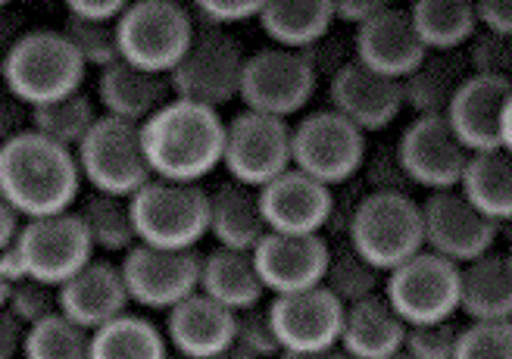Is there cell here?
<instances>
[{
  "label": "cell",
  "mask_w": 512,
  "mask_h": 359,
  "mask_svg": "<svg viewBox=\"0 0 512 359\" xmlns=\"http://www.w3.org/2000/svg\"><path fill=\"white\" fill-rule=\"evenodd\" d=\"M0 69L16 104L38 110L79 94L88 66L63 29H32L7 47Z\"/></svg>",
  "instance_id": "obj_3"
},
{
  "label": "cell",
  "mask_w": 512,
  "mask_h": 359,
  "mask_svg": "<svg viewBox=\"0 0 512 359\" xmlns=\"http://www.w3.org/2000/svg\"><path fill=\"white\" fill-rule=\"evenodd\" d=\"M16 244L25 256V266H29V278L44 281L50 288H63L69 278L97 260V247L79 210L29 219Z\"/></svg>",
  "instance_id": "obj_15"
},
{
  "label": "cell",
  "mask_w": 512,
  "mask_h": 359,
  "mask_svg": "<svg viewBox=\"0 0 512 359\" xmlns=\"http://www.w3.org/2000/svg\"><path fill=\"white\" fill-rule=\"evenodd\" d=\"M512 97L509 79H494V75H475L459 88L447 122L456 138L469 147V153H491L503 147V116Z\"/></svg>",
  "instance_id": "obj_23"
},
{
  "label": "cell",
  "mask_w": 512,
  "mask_h": 359,
  "mask_svg": "<svg viewBox=\"0 0 512 359\" xmlns=\"http://www.w3.org/2000/svg\"><path fill=\"white\" fill-rule=\"evenodd\" d=\"M269 235L260 191L238 182H225L210 191V238L216 247L253 253Z\"/></svg>",
  "instance_id": "obj_26"
},
{
  "label": "cell",
  "mask_w": 512,
  "mask_h": 359,
  "mask_svg": "<svg viewBox=\"0 0 512 359\" xmlns=\"http://www.w3.org/2000/svg\"><path fill=\"white\" fill-rule=\"evenodd\" d=\"M384 278L388 275H384L381 269H375L350 241L331 244V260H328V272H325L322 288L328 294H335L344 306H353V303H363V300L384 294Z\"/></svg>",
  "instance_id": "obj_37"
},
{
  "label": "cell",
  "mask_w": 512,
  "mask_h": 359,
  "mask_svg": "<svg viewBox=\"0 0 512 359\" xmlns=\"http://www.w3.org/2000/svg\"><path fill=\"white\" fill-rule=\"evenodd\" d=\"M428 54H456L481 32L472 0H416L409 7Z\"/></svg>",
  "instance_id": "obj_32"
},
{
  "label": "cell",
  "mask_w": 512,
  "mask_h": 359,
  "mask_svg": "<svg viewBox=\"0 0 512 359\" xmlns=\"http://www.w3.org/2000/svg\"><path fill=\"white\" fill-rule=\"evenodd\" d=\"M194 10L175 0H135L119 19L122 60L138 69L172 75L197 38Z\"/></svg>",
  "instance_id": "obj_5"
},
{
  "label": "cell",
  "mask_w": 512,
  "mask_h": 359,
  "mask_svg": "<svg viewBox=\"0 0 512 359\" xmlns=\"http://www.w3.org/2000/svg\"><path fill=\"white\" fill-rule=\"evenodd\" d=\"M132 213L138 244L147 247L197 250L203 238H210V191L200 185L150 178L132 197Z\"/></svg>",
  "instance_id": "obj_4"
},
{
  "label": "cell",
  "mask_w": 512,
  "mask_h": 359,
  "mask_svg": "<svg viewBox=\"0 0 512 359\" xmlns=\"http://www.w3.org/2000/svg\"><path fill=\"white\" fill-rule=\"evenodd\" d=\"M428 57V47L422 44L416 22L409 16V7L388 4L375 19L353 32V60L384 75V79L403 82L413 75L422 60Z\"/></svg>",
  "instance_id": "obj_18"
},
{
  "label": "cell",
  "mask_w": 512,
  "mask_h": 359,
  "mask_svg": "<svg viewBox=\"0 0 512 359\" xmlns=\"http://www.w3.org/2000/svg\"><path fill=\"white\" fill-rule=\"evenodd\" d=\"M397 153L413 188L428 194L456 191L472 163L469 147L456 138L447 116H416L403 128Z\"/></svg>",
  "instance_id": "obj_14"
},
{
  "label": "cell",
  "mask_w": 512,
  "mask_h": 359,
  "mask_svg": "<svg viewBox=\"0 0 512 359\" xmlns=\"http://www.w3.org/2000/svg\"><path fill=\"white\" fill-rule=\"evenodd\" d=\"M25 359H94V335L57 313L29 328Z\"/></svg>",
  "instance_id": "obj_38"
},
{
  "label": "cell",
  "mask_w": 512,
  "mask_h": 359,
  "mask_svg": "<svg viewBox=\"0 0 512 359\" xmlns=\"http://www.w3.org/2000/svg\"><path fill=\"white\" fill-rule=\"evenodd\" d=\"M244 69L247 54L238 38L222 29H200L182 63L172 69L169 82L178 100L222 110L232 100H241Z\"/></svg>",
  "instance_id": "obj_10"
},
{
  "label": "cell",
  "mask_w": 512,
  "mask_h": 359,
  "mask_svg": "<svg viewBox=\"0 0 512 359\" xmlns=\"http://www.w3.org/2000/svg\"><path fill=\"white\" fill-rule=\"evenodd\" d=\"M360 178L369 194H409V188H413V182H409V175L400 163L397 144L369 150Z\"/></svg>",
  "instance_id": "obj_42"
},
{
  "label": "cell",
  "mask_w": 512,
  "mask_h": 359,
  "mask_svg": "<svg viewBox=\"0 0 512 359\" xmlns=\"http://www.w3.org/2000/svg\"><path fill=\"white\" fill-rule=\"evenodd\" d=\"M256 269L272 297L300 294L322 288L331 244L325 235H275L269 232L263 244L253 250Z\"/></svg>",
  "instance_id": "obj_19"
},
{
  "label": "cell",
  "mask_w": 512,
  "mask_h": 359,
  "mask_svg": "<svg viewBox=\"0 0 512 359\" xmlns=\"http://www.w3.org/2000/svg\"><path fill=\"white\" fill-rule=\"evenodd\" d=\"M456 359H512V319L469 322L459 335Z\"/></svg>",
  "instance_id": "obj_41"
},
{
  "label": "cell",
  "mask_w": 512,
  "mask_h": 359,
  "mask_svg": "<svg viewBox=\"0 0 512 359\" xmlns=\"http://www.w3.org/2000/svg\"><path fill=\"white\" fill-rule=\"evenodd\" d=\"M216 359H260V356H256V353H250V350H247L244 344H238V341H235L232 347H225V350H222V353H219Z\"/></svg>",
  "instance_id": "obj_54"
},
{
  "label": "cell",
  "mask_w": 512,
  "mask_h": 359,
  "mask_svg": "<svg viewBox=\"0 0 512 359\" xmlns=\"http://www.w3.org/2000/svg\"><path fill=\"white\" fill-rule=\"evenodd\" d=\"M200 291L232 313L256 310V306H263L266 297V285L260 269H256L253 253L225 250V247H216L203 256Z\"/></svg>",
  "instance_id": "obj_29"
},
{
  "label": "cell",
  "mask_w": 512,
  "mask_h": 359,
  "mask_svg": "<svg viewBox=\"0 0 512 359\" xmlns=\"http://www.w3.org/2000/svg\"><path fill=\"white\" fill-rule=\"evenodd\" d=\"M75 157H79L85 185L94 194H116L132 200L153 178L141 125L113 116H100L94 132L75 150Z\"/></svg>",
  "instance_id": "obj_9"
},
{
  "label": "cell",
  "mask_w": 512,
  "mask_h": 359,
  "mask_svg": "<svg viewBox=\"0 0 512 359\" xmlns=\"http://www.w3.org/2000/svg\"><path fill=\"white\" fill-rule=\"evenodd\" d=\"M79 216L88 228V235L97 253H128L138 247V228L132 200L116 194H88L79 207Z\"/></svg>",
  "instance_id": "obj_35"
},
{
  "label": "cell",
  "mask_w": 512,
  "mask_h": 359,
  "mask_svg": "<svg viewBox=\"0 0 512 359\" xmlns=\"http://www.w3.org/2000/svg\"><path fill=\"white\" fill-rule=\"evenodd\" d=\"M503 150L512 153V97H509V107H506V116H503Z\"/></svg>",
  "instance_id": "obj_55"
},
{
  "label": "cell",
  "mask_w": 512,
  "mask_h": 359,
  "mask_svg": "<svg viewBox=\"0 0 512 359\" xmlns=\"http://www.w3.org/2000/svg\"><path fill=\"white\" fill-rule=\"evenodd\" d=\"M0 306L35 328L60 313V288H50L35 278H25L22 285H0Z\"/></svg>",
  "instance_id": "obj_40"
},
{
  "label": "cell",
  "mask_w": 512,
  "mask_h": 359,
  "mask_svg": "<svg viewBox=\"0 0 512 359\" xmlns=\"http://www.w3.org/2000/svg\"><path fill=\"white\" fill-rule=\"evenodd\" d=\"M60 313L75 325L88 328L91 335L125 313H132V294H128L122 263L94 260L79 275L60 288Z\"/></svg>",
  "instance_id": "obj_22"
},
{
  "label": "cell",
  "mask_w": 512,
  "mask_h": 359,
  "mask_svg": "<svg viewBox=\"0 0 512 359\" xmlns=\"http://www.w3.org/2000/svg\"><path fill=\"white\" fill-rule=\"evenodd\" d=\"M391 359H413V356H406V353H397V356H391Z\"/></svg>",
  "instance_id": "obj_57"
},
{
  "label": "cell",
  "mask_w": 512,
  "mask_h": 359,
  "mask_svg": "<svg viewBox=\"0 0 512 359\" xmlns=\"http://www.w3.org/2000/svg\"><path fill=\"white\" fill-rule=\"evenodd\" d=\"M281 359H353V356H347L341 347H331V350H319V353H285Z\"/></svg>",
  "instance_id": "obj_53"
},
{
  "label": "cell",
  "mask_w": 512,
  "mask_h": 359,
  "mask_svg": "<svg viewBox=\"0 0 512 359\" xmlns=\"http://www.w3.org/2000/svg\"><path fill=\"white\" fill-rule=\"evenodd\" d=\"M235 341L244 344L250 353H256L260 359H281V356H285L281 341H278V331H275L272 316H269V306H256V310L238 313Z\"/></svg>",
  "instance_id": "obj_45"
},
{
  "label": "cell",
  "mask_w": 512,
  "mask_h": 359,
  "mask_svg": "<svg viewBox=\"0 0 512 359\" xmlns=\"http://www.w3.org/2000/svg\"><path fill=\"white\" fill-rule=\"evenodd\" d=\"M384 7L388 4H381V0H335V16L338 22H353L360 29V25L375 19Z\"/></svg>",
  "instance_id": "obj_50"
},
{
  "label": "cell",
  "mask_w": 512,
  "mask_h": 359,
  "mask_svg": "<svg viewBox=\"0 0 512 359\" xmlns=\"http://www.w3.org/2000/svg\"><path fill=\"white\" fill-rule=\"evenodd\" d=\"M203 256L197 250H163L138 244L122 256V275L132 306L144 313H172L200 291Z\"/></svg>",
  "instance_id": "obj_13"
},
{
  "label": "cell",
  "mask_w": 512,
  "mask_h": 359,
  "mask_svg": "<svg viewBox=\"0 0 512 359\" xmlns=\"http://www.w3.org/2000/svg\"><path fill=\"white\" fill-rule=\"evenodd\" d=\"M222 166L228 182L263 191L278 175L294 169V125L253 110L235 113L228 119Z\"/></svg>",
  "instance_id": "obj_8"
},
{
  "label": "cell",
  "mask_w": 512,
  "mask_h": 359,
  "mask_svg": "<svg viewBox=\"0 0 512 359\" xmlns=\"http://www.w3.org/2000/svg\"><path fill=\"white\" fill-rule=\"evenodd\" d=\"M169 350L166 331L144 313H125L94 331V359H166Z\"/></svg>",
  "instance_id": "obj_34"
},
{
  "label": "cell",
  "mask_w": 512,
  "mask_h": 359,
  "mask_svg": "<svg viewBox=\"0 0 512 359\" xmlns=\"http://www.w3.org/2000/svg\"><path fill=\"white\" fill-rule=\"evenodd\" d=\"M100 116L104 113H97L94 100L85 91H79V94H69L63 100H54V104H44V107L32 110L29 128H35L38 135L50 138L66 150H79L85 144V138L94 132Z\"/></svg>",
  "instance_id": "obj_36"
},
{
  "label": "cell",
  "mask_w": 512,
  "mask_h": 359,
  "mask_svg": "<svg viewBox=\"0 0 512 359\" xmlns=\"http://www.w3.org/2000/svg\"><path fill=\"white\" fill-rule=\"evenodd\" d=\"M97 100L104 116L147 125L169 100H175L169 75H157L119 60L116 66L97 72Z\"/></svg>",
  "instance_id": "obj_25"
},
{
  "label": "cell",
  "mask_w": 512,
  "mask_h": 359,
  "mask_svg": "<svg viewBox=\"0 0 512 359\" xmlns=\"http://www.w3.org/2000/svg\"><path fill=\"white\" fill-rule=\"evenodd\" d=\"M425 250L444 256L456 266H469L481 256L494 253L500 225L484 216L463 191L425 194Z\"/></svg>",
  "instance_id": "obj_16"
},
{
  "label": "cell",
  "mask_w": 512,
  "mask_h": 359,
  "mask_svg": "<svg viewBox=\"0 0 512 359\" xmlns=\"http://www.w3.org/2000/svg\"><path fill=\"white\" fill-rule=\"evenodd\" d=\"M506 256H509V266H512V247H509V253H506Z\"/></svg>",
  "instance_id": "obj_58"
},
{
  "label": "cell",
  "mask_w": 512,
  "mask_h": 359,
  "mask_svg": "<svg viewBox=\"0 0 512 359\" xmlns=\"http://www.w3.org/2000/svg\"><path fill=\"white\" fill-rule=\"evenodd\" d=\"M82 166L75 150H66L35 128L4 138L0 147V197L25 219H44L75 210L82 194Z\"/></svg>",
  "instance_id": "obj_1"
},
{
  "label": "cell",
  "mask_w": 512,
  "mask_h": 359,
  "mask_svg": "<svg viewBox=\"0 0 512 359\" xmlns=\"http://www.w3.org/2000/svg\"><path fill=\"white\" fill-rule=\"evenodd\" d=\"M25 341H29V325L0 310V359H22Z\"/></svg>",
  "instance_id": "obj_49"
},
{
  "label": "cell",
  "mask_w": 512,
  "mask_h": 359,
  "mask_svg": "<svg viewBox=\"0 0 512 359\" xmlns=\"http://www.w3.org/2000/svg\"><path fill=\"white\" fill-rule=\"evenodd\" d=\"M369 157V138L338 110L322 107L294 122V169L328 188L356 182Z\"/></svg>",
  "instance_id": "obj_7"
},
{
  "label": "cell",
  "mask_w": 512,
  "mask_h": 359,
  "mask_svg": "<svg viewBox=\"0 0 512 359\" xmlns=\"http://www.w3.org/2000/svg\"><path fill=\"white\" fill-rule=\"evenodd\" d=\"M263 216L275 235H325L335 207V188L316 182L313 175L288 169L260 191Z\"/></svg>",
  "instance_id": "obj_20"
},
{
  "label": "cell",
  "mask_w": 512,
  "mask_h": 359,
  "mask_svg": "<svg viewBox=\"0 0 512 359\" xmlns=\"http://www.w3.org/2000/svg\"><path fill=\"white\" fill-rule=\"evenodd\" d=\"M384 297L409 328L450 322L459 313V297H463V266L422 250L413 260L388 272Z\"/></svg>",
  "instance_id": "obj_11"
},
{
  "label": "cell",
  "mask_w": 512,
  "mask_h": 359,
  "mask_svg": "<svg viewBox=\"0 0 512 359\" xmlns=\"http://www.w3.org/2000/svg\"><path fill=\"white\" fill-rule=\"evenodd\" d=\"M25 278H29V266L19 244L0 247V285H22Z\"/></svg>",
  "instance_id": "obj_51"
},
{
  "label": "cell",
  "mask_w": 512,
  "mask_h": 359,
  "mask_svg": "<svg viewBox=\"0 0 512 359\" xmlns=\"http://www.w3.org/2000/svg\"><path fill=\"white\" fill-rule=\"evenodd\" d=\"M347 241L384 275L394 272L425 250L422 203L409 194H366Z\"/></svg>",
  "instance_id": "obj_6"
},
{
  "label": "cell",
  "mask_w": 512,
  "mask_h": 359,
  "mask_svg": "<svg viewBox=\"0 0 512 359\" xmlns=\"http://www.w3.org/2000/svg\"><path fill=\"white\" fill-rule=\"evenodd\" d=\"M22 359H25V356H22Z\"/></svg>",
  "instance_id": "obj_59"
},
{
  "label": "cell",
  "mask_w": 512,
  "mask_h": 359,
  "mask_svg": "<svg viewBox=\"0 0 512 359\" xmlns=\"http://www.w3.org/2000/svg\"><path fill=\"white\" fill-rule=\"evenodd\" d=\"M466 57L475 75H494L512 82V38L478 32L466 47Z\"/></svg>",
  "instance_id": "obj_44"
},
{
  "label": "cell",
  "mask_w": 512,
  "mask_h": 359,
  "mask_svg": "<svg viewBox=\"0 0 512 359\" xmlns=\"http://www.w3.org/2000/svg\"><path fill=\"white\" fill-rule=\"evenodd\" d=\"M475 10L481 32L512 38V0H478Z\"/></svg>",
  "instance_id": "obj_48"
},
{
  "label": "cell",
  "mask_w": 512,
  "mask_h": 359,
  "mask_svg": "<svg viewBox=\"0 0 512 359\" xmlns=\"http://www.w3.org/2000/svg\"><path fill=\"white\" fill-rule=\"evenodd\" d=\"M163 331L175 353L194 359H216L225 347L235 344L238 313L225 310L222 303L197 291L185 303H178L172 313H166Z\"/></svg>",
  "instance_id": "obj_24"
},
{
  "label": "cell",
  "mask_w": 512,
  "mask_h": 359,
  "mask_svg": "<svg viewBox=\"0 0 512 359\" xmlns=\"http://www.w3.org/2000/svg\"><path fill=\"white\" fill-rule=\"evenodd\" d=\"M266 4L260 0H200L194 4V19L203 22V29H228V25H238V22H250L256 19L260 22Z\"/></svg>",
  "instance_id": "obj_46"
},
{
  "label": "cell",
  "mask_w": 512,
  "mask_h": 359,
  "mask_svg": "<svg viewBox=\"0 0 512 359\" xmlns=\"http://www.w3.org/2000/svg\"><path fill=\"white\" fill-rule=\"evenodd\" d=\"M347 306L325 288L272 297L269 316L285 353H319L341 347Z\"/></svg>",
  "instance_id": "obj_17"
},
{
  "label": "cell",
  "mask_w": 512,
  "mask_h": 359,
  "mask_svg": "<svg viewBox=\"0 0 512 359\" xmlns=\"http://www.w3.org/2000/svg\"><path fill=\"white\" fill-rule=\"evenodd\" d=\"M166 359H194V356H185V353H175V350H169V356Z\"/></svg>",
  "instance_id": "obj_56"
},
{
  "label": "cell",
  "mask_w": 512,
  "mask_h": 359,
  "mask_svg": "<svg viewBox=\"0 0 512 359\" xmlns=\"http://www.w3.org/2000/svg\"><path fill=\"white\" fill-rule=\"evenodd\" d=\"M141 132L153 178L200 185L225 163L228 119H222L219 110L175 97L147 125H141Z\"/></svg>",
  "instance_id": "obj_2"
},
{
  "label": "cell",
  "mask_w": 512,
  "mask_h": 359,
  "mask_svg": "<svg viewBox=\"0 0 512 359\" xmlns=\"http://www.w3.org/2000/svg\"><path fill=\"white\" fill-rule=\"evenodd\" d=\"M459 313H466L469 322L512 319V266L506 253H488L463 266Z\"/></svg>",
  "instance_id": "obj_31"
},
{
  "label": "cell",
  "mask_w": 512,
  "mask_h": 359,
  "mask_svg": "<svg viewBox=\"0 0 512 359\" xmlns=\"http://www.w3.org/2000/svg\"><path fill=\"white\" fill-rule=\"evenodd\" d=\"M25 225H29V219H25L16 207H10V203L0 200V247H10L22 238Z\"/></svg>",
  "instance_id": "obj_52"
},
{
  "label": "cell",
  "mask_w": 512,
  "mask_h": 359,
  "mask_svg": "<svg viewBox=\"0 0 512 359\" xmlns=\"http://www.w3.org/2000/svg\"><path fill=\"white\" fill-rule=\"evenodd\" d=\"M459 335H463V328H459L453 319L431 322V325H413L406 331L403 353L413 359H456Z\"/></svg>",
  "instance_id": "obj_43"
},
{
  "label": "cell",
  "mask_w": 512,
  "mask_h": 359,
  "mask_svg": "<svg viewBox=\"0 0 512 359\" xmlns=\"http://www.w3.org/2000/svg\"><path fill=\"white\" fill-rule=\"evenodd\" d=\"M472 79V66L463 50L456 54H428L422 66L406 75L403 85V107L416 116H447L453 100L466 82Z\"/></svg>",
  "instance_id": "obj_28"
},
{
  "label": "cell",
  "mask_w": 512,
  "mask_h": 359,
  "mask_svg": "<svg viewBox=\"0 0 512 359\" xmlns=\"http://www.w3.org/2000/svg\"><path fill=\"white\" fill-rule=\"evenodd\" d=\"M335 22V0H266L260 13L266 38H272L275 47L297 50V54L325 41Z\"/></svg>",
  "instance_id": "obj_30"
},
{
  "label": "cell",
  "mask_w": 512,
  "mask_h": 359,
  "mask_svg": "<svg viewBox=\"0 0 512 359\" xmlns=\"http://www.w3.org/2000/svg\"><path fill=\"white\" fill-rule=\"evenodd\" d=\"M459 191L491 222H512V153H506L503 147L491 153H475Z\"/></svg>",
  "instance_id": "obj_33"
},
{
  "label": "cell",
  "mask_w": 512,
  "mask_h": 359,
  "mask_svg": "<svg viewBox=\"0 0 512 359\" xmlns=\"http://www.w3.org/2000/svg\"><path fill=\"white\" fill-rule=\"evenodd\" d=\"M63 32L75 44V50L82 54L85 66H94L97 72H104L122 60L119 50V22H85L66 16Z\"/></svg>",
  "instance_id": "obj_39"
},
{
  "label": "cell",
  "mask_w": 512,
  "mask_h": 359,
  "mask_svg": "<svg viewBox=\"0 0 512 359\" xmlns=\"http://www.w3.org/2000/svg\"><path fill=\"white\" fill-rule=\"evenodd\" d=\"M125 10V0H69L66 4V16L85 22H119Z\"/></svg>",
  "instance_id": "obj_47"
},
{
  "label": "cell",
  "mask_w": 512,
  "mask_h": 359,
  "mask_svg": "<svg viewBox=\"0 0 512 359\" xmlns=\"http://www.w3.org/2000/svg\"><path fill=\"white\" fill-rule=\"evenodd\" d=\"M328 107L350 119L360 132H384L397 122L403 107V85L394 79L360 66L347 63L335 79H328Z\"/></svg>",
  "instance_id": "obj_21"
},
{
  "label": "cell",
  "mask_w": 512,
  "mask_h": 359,
  "mask_svg": "<svg viewBox=\"0 0 512 359\" xmlns=\"http://www.w3.org/2000/svg\"><path fill=\"white\" fill-rule=\"evenodd\" d=\"M406 331L409 325L397 316L388 297L378 294L372 300L347 306L341 350L353 359H391L403 353Z\"/></svg>",
  "instance_id": "obj_27"
},
{
  "label": "cell",
  "mask_w": 512,
  "mask_h": 359,
  "mask_svg": "<svg viewBox=\"0 0 512 359\" xmlns=\"http://www.w3.org/2000/svg\"><path fill=\"white\" fill-rule=\"evenodd\" d=\"M319 85V72L303 54L285 47H266L247 57L241 100L244 110L291 119L306 110Z\"/></svg>",
  "instance_id": "obj_12"
}]
</instances>
